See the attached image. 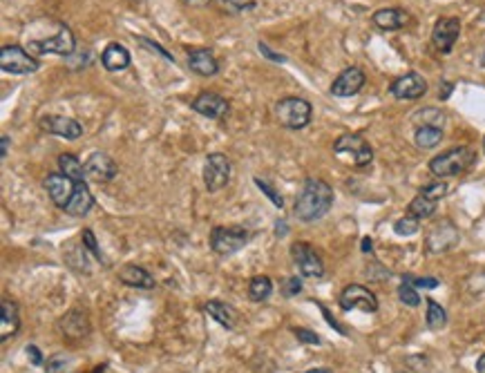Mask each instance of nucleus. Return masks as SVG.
<instances>
[{
	"label": "nucleus",
	"instance_id": "nucleus-1",
	"mask_svg": "<svg viewBox=\"0 0 485 373\" xmlns=\"http://www.w3.org/2000/svg\"><path fill=\"white\" fill-rule=\"evenodd\" d=\"M331 206H333V188L327 181L309 177L302 184L300 195L295 197L293 215L305 223H314L325 217L331 210Z\"/></svg>",
	"mask_w": 485,
	"mask_h": 373
},
{
	"label": "nucleus",
	"instance_id": "nucleus-2",
	"mask_svg": "<svg viewBox=\"0 0 485 373\" xmlns=\"http://www.w3.org/2000/svg\"><path fill=\"white\" fill-rule=\"evenodd\" d=\"M474 164H477V152H474L470 145H459V148H452V150L434 157L432 161H429V173L438 179H447V177H456L461 173H465Z\"/></svg>",
	"mask_w": 485,
	"mask_h": 373
},
{
	"label": "nucleus",
	"instance_id": "nucleus-3",
	"mask_svg": "<svg viewBox=\"0 0 485 373\" xmlns=\"http://www.w3.org/2000/svg\"><path fill=\"white\" fill-rule=\"evenodd\" d=\"M27 51L29 54H59L70 58L74 51H77V38H74V31L68 25H59L56 34L45 36V38H31L27 42Z\"/></svg>",
	"mask_w": 485,
	"mask_h": 373
},
{
	"label": "nucleus",
	"instance_id": "nucleus-4",
	"mask_svg": "<svg viewBox=\"0 0 485 373\" xmlns=\"http://www.w3.org/2000/svg\"><path fill=\"white\" fill-rule=\"evenodd\" d=\"M311 116H314V108L311 103L302 97H286L279 99L275 105V119L282 127L288 130H302L311 123Z\"/></svg>",
	"mask_w": 485,
	"mask_h": 373
},
{
	"label": "nucleus",
	"instance_id": "nucleus-5",
	"mask_svg": "<svg viewBox=\"0 0 485 373\" xmlns=\"http://www.w3.org/2000/svg\"><path fill=\"white\" fill-rule=\"evenodd\" d=\"M249 230L244 226H215L210 230V248L220 257H231V255L240 253L246 244H249Z\"/></svg>",
	"mask_w": 485,
	"mask_h": 373
},
{
	"label": "nucleus",
	"instance_id": "nucleus-6",
	"mask_svg": "<svg viewBox=\"0 0 485 373\" xmlns=\"http://www.w3.org/2000/svg\"><path fill=\"white\" fill-rule=\"evenodd\" d=\"M40 68V63L34 54H29L20 45H3L0 47V70L14 77H27Z\"/></svg>",
	"mask_w": 485,
	"mask_h": 373
},
{
	"label": "nucleus",
	"instance_id": "nucleus-7",
	"mask_svg": "<svg viewBox=\"0 0 485 373\" xmlns=\"http://www.w3.org/2000/svg\"><path fill=\"white\" fill-rule=\"evenodd\" d=\"M333 152L338 157H349L355 166H369L374 161V150L367 143V138L360 134H342L333 143Z\"/></svg>",
	"mask_w": 485,
	"mask_h": 373
},
{
	"label": "nucleus",
	"instance_id": "nucleus-8",
	"mask_svg": "<svg viewBox=\"0 0 485 373\" xmlns=\"http://www.w3.org/2000/svg\"><path fill=\"white\" fill-rule=\"evenodd\" d=\"M231 175H233V166L226 154L213 152L206 157V164H203V184H206L208 193H217V190L229 186Z\"/></svg>",
	"mask_w": 485,
	"mask_h": 373
},
{
	"label": "nucleus",
	"instance_id": "nucleus-9",
	"mask_svg": "<svg viewBox=\"0 0 485 373\" xmlns=\"http://www.w3.org/2000/svg\"><path fill=\"white\" fill-rule=\"evenodd\" d=\"M340 308L342 311H362V313H376L378 311V300L376 295L362 284H349L340 293Z\"/></svg>",
	"mask_w": 485,
	"mask_h": 373
},
{
	"label": "nucleus",
	"instance_id": "nucleus-10",
	"mask_svg": "<svg viewBox=\"0 0 485 373\" xmlns=\"http://www.w3.org/2000/svg\"><path fill=\"white\" fill-rule=\"evenodd\" d=\"M291 257H293V264L298 266L302 277L320 280V277L325 275V264H322L320 255L311 248L307 241H295L293 246H291Z\"/></svg>",
	"mask_w": 485,
	"mask_h": 373
},
{
	"label": "nucleus",
	"instance_id": "nucleus-11",
	"mask_svg": "<svg viewBox=\"0 0 485 373\" xmlns=\"http://www.w3.org/2000/svg\"><path fill=\"white\" fill-rule=\"evenodd\" d=\"M461 239V232L459 228L454 226L452 221L443 219V221H438L436 226H432V230L427 232V237H425V248L429 253H445L449 248H454L456 244Z\"/></svg>",
	"mask_w": 485,
	"mask_h": 373
},
{
	"label": "nucleus",
	"instance_id": "nucleus-12",
	"mask_svg": "<svg viewBox=\"0 0 485 373\" xmlns=\"http://www.w3.org/2000/svg\"><path fill=\"white\" fill-rule=\"evenodd\" d=\"M461 36V20L456 16L438 18L432 29V45L440 54H449Z\"/></svg>",
	"mask_w": 485,
	"mask_h": 373
},
{
	"label": "nucleus",
	"instance_id": "nucleus-13",
	"mask_svg": "<svg viewBox=\"0 0 485 373\" xmlns=\"http://www.w3.org/2000/svg\"><path fill=\"white\" fill-rule=\"evenodd\" d=\"M190 108L195 110L197 114L206 116V119L220 121V119H226V116H229L231 103H229V99H224L222 94H217V92H201V94H197L195 99H192Z\"/></svg>",
	"mask_w": 485,
	"mask_h": 373
},
{
	"label": "nucleus",
	"instance_id": "nucleus-14",
	"mask_svg": "<svg viewBox=\"0 0 485 373\" xmlns=\"http://www.w3.org/2000/svg\"><path fill=\"white\" fill-rule=\"evenodd\" d=\"M38 127L43 132L68 138V141H77L79 136H83V125L72 119V116H61V114H47L38 121Z\"/></svg>",
	"mask_w": 485,
	"mask_h": 373
},
{
	"label": "nucleus",
	"instance_id": "nucleus-15",
	"mask_svg": "<svg viewBox=\"0 0 485 373\" xmlns=\"http://www.w3.org/2000/svg\"><path fill=\"white\" fill-rule=\"evenodd\" d=\"M425 92H427V81L418 72H407L390 85V94L398 101H416L420 97H425Z\"/></svg>",
	"mask_w": 485,
	"mask_h": 373
},
{
	"label": "nucleus",
	"instance_id": "nucleus-16",
	"mask_svg": "<svg viewBox=\"0 0 485 373\" xmlns=\"http://www.w3.org/2000/svg\"><path fill=\"white\" fill-rule=\"evenodd\" d=\"M364 83H367L364 72L360 68L351 65L347 70H342L336 77V81L331 83V94H333V97H338V99L353 97V94H358L364 88Z\"/></svg>",
	"mask_w": 485,
	"mask_h": 373
},
{
	"label": "nucleus",
	"instance_id": "nucleus-17",
	"mask_svg": "<svg viewBox=\"0 0 485 373\" xmlns=\"http://www.w3.org/2000/svg\"><path fill=\"white\" fill-rule=\"evenodd\" d=\"M85 175L94 181H99V184H107V181H112L118 175V166L107 152L96 150L88 157V161H85Z\"/></svg>",
	"mask_w": 485,
	"mask_h": 373
},
{
	"label": "nucleus",
	"instance_id": "nucleus-18",
	"mask_svg": "<svg viewBox=\"0 0 485 373\" xmlns=\"http://www.w3.org/2000/svg\"><path fill=\"white\" fill-rule=\"evenodd\" d=\"M45 190H47V195L49 199L54 201V206H59L61 210H66V206L70 204V199L74 197V190H77V184L66 177L63 173H52L47 175L45 179Z\"/></svg>",
	"mask_w": 485,
	"mask_h": 373
},
{
	"label": "nucleus",
	"instance_id": "nucleus-19",
	"mask_svg": "<svg viewBox=\"0 0 485 373\" xmlns=\"http://www.w3.org/2000/svg\"><path fill=\"white\" fill-rule=\"evenodd\" d=\"M59 331L70 342H79V340L90 335L92 326L85 311H70L59 319Z\"/></svg>",
	"mask_w": 485,
	"mask_h": 373
},
{
	"label": "nucleus",
	"instance_id": "nucleus-20",
	"mask_svg": "<svg viewBox=\"0 0 485 373\" xmlns=\"http://www.w3.org/2000/svg\"><path fill=\"white\" fill-rule=\"evenodd\" d=\"M118 282L130 286V289H141V291L155 289V277L137 264H125L123 269L118 271Z\"/></svg>",
	"mask_w": 485,
	"mask_h": 373
},
{
	"label": "nucleus",
	"instance_id": "nucleus-21",
	"mask_svg": "<svg viewBox=\"0 0 485 373\" xmlns=\"http://www.w3.org/2000/svg\"><path fill=\"white\" fill-rule=\"evenodd\" d=\"M371 23L383 31H398L409 23V16L398 7H383L378 12H374Z\"/></svg>",
	"mask_w": 485,
	"mask_h": 373
},
{
	"label": "nucleus",
	"instance_id": "nucleus-22",
	"mask_svg": "<svg viewBox=\"0 0 485 373\" xmlns=\"http://www.w3.org/2000/svg\"><path fill=\"white\" fill-rule=\"evenodd\" d=\"M203 308H206V313H208L220 326H224L226 331H233V328L237 326V322H240V313H237V308L231 306V304H226V302L208 300Z\"/></svg>",
	"mask_w": 485,
	"mask_h": 373
},
{
	"label": "nucleus",
	"instance_id": "nucleus-23",
	"mask_svg": "<svg viewBox=\"0 0 485 373\" xmlns=\"http://www.w3.org/2000/svg\"><path fill=\"white\" fill-rule=\"evenodd\" d=\"M188 68L199 77H215L220 72V63L210 49H192L188 54Z\"/></svg>",
	"mask_w": 485,
	"mask_h": 373
},
{
	"label": "nucleus",
	"instance_id": "nucleus-24",
	"mask_svg": "<svg viewBox=\"0 0 485 373\" xmlns=\"http://www.w3.org/2000/svg\"><path fill=\"white\" fill-rule=\"evenodd\" d=\"M20 328V311L18 304L12 300H3V313H0V340L7 342L9 338H14Z\"/></svg>",
	"mask_w": 485,
	"mask_h": 373
},
{
	"label": "nucleus",
	"instance_id": "nucleus-25",
	"mask_svg": "<svg viewBox=\"0 0 485 373\" xmlns=\"http://www.w3.org/2000/svg\"><path fill=\"white\" fill-rule=\"evenodd\" d=\"M101 65L107 72H123L130 65V51L123 45H118V42H110L101 54Z\"/></svg>",
	"mask_w": 485,
	"mask_h": 373
},
{
	"label": "nucleus",
	"instance_id": "nucleus-26",
	"mask_svg": "<svg viewBox=\"0 0 485 373\" xmlns=\"http://www.w3.org/2000/svg\"><path fill=\"white\" fill-rule=\"evenodd\" d=\"M94 206V195L90 193L88 184H77V190H74V197L70 199V204L66 206V212L72 217H85Z\"/></svg>",
	"mask_w": 485,
	"mask_h": 373
},
{
	"label": "nucleus",
	"instance_id": "nucleus-27",
	"mask_svg": "<svg viewBox=\"0 0 485 373\" xmlns=\"http://www.w3.org/2000/svg\"><path fill=\"white\" fill-rule=\"evenodd\" d=\"M440 141H443V127H432V125H420L416 127L414 143L420 150H432Z\"/></svg>",
	"mask_w": 485,
	"mask_h": 373
},
{
	"label": "nucleus",
	"instance_id": "nucleus-28",
	"mask_svg": "<svg viewBox=\"0 0 485 373\" xmlns=\"http://www.w3.org/2000/svg\"><path fill=\"white\" fill-rule=\"evenodd\" d=\"M59 170L66 177H70L74 184H83L85 177H88V175H85V164H81L79 159L74 154H70V152L59 157Z\"/></svg>",
	"mask_w": 485,
	"mask_h": 373
},
{
	"label": "nucleus",
	"instance_id": "nucleus-29",
	"mask_svg": "<svg viewBox=\"0 0 485 373\" xmlns=\"http://www.w3.org/2000/svg\"><path fill=\"white\" fill-rule=\"evenodd\" d=\"M273 293V282L268 275H253L249 282V300L251 302H266Z\"/></svg>",
	"mask_w": 485,
	"mask_h": 373
},
{
	"label": "nucleus",
	"instance_id": "nucleus-30",
	"mask_svg": "<svg viewBox=\"0 0 485 373\" xmlns=\"http://www.w3.org/2000/svg\"><path fill=\"white\" fill-rule=\"evenodd\" d=\"M436 204H438V201H434V199H427L423 195H416L412 201H409L407 215H414L418 219H427V217H432L434 212H436Z\"/></svg>",
	"mask_w": 485,
	"mask_h": 373
},
{
	"label": "nucleus",
	"instance_id": "nucleus-31",
	"mask_svg": "<svg viewBox=\"0 0 485 373\" xmlns=\"http://www.w3.org/2000/svg\"><path fill=\"white\" fill-rule=\"evenodd\" d=\"M425 324L429 331H440L447 324V313L445 308L434 300H427V313H425Z\"/></svg>",
	"mask_w": 485,
	"mask_h": 373
},
{
	"label": "nucleus",
	"instance_id": "nucleus-32",
	"mask_svg": "<svg viewBox=\"0 0 485 373\" xmlns=\"http://www.w3.org/2000/svg\"><path fill=\"white\" fill-rule=\"evenodd\" d=\"M447 121V116L443 110H438V108H423V110H418L414 114V125L420 127V125H432V127H443Z\"/></svg>",
	"mask_w": 485,
	"mask_h": 373
},
{
	"label": "nucleus",
	"instance_id": "nucleus-33",
	"mask_svg": "<svg viewBox=\"0 0 485 373\" xmlns=\"http://www.w3.org/2000/svg\"><path fill=\"white\" fill-rule=\"evenodd\" d=\"M45 373H74V360L72 356L66 354H59V356H52L45 365Z\"/></svg>",
	"mask_w": 485,
	"mask_h": 373
},
{
	"label": "nucleus",
	"instance_id": "nucleus-34",
	"mask_svg": "<svg viewBox=\"0 0 485 373\" xmlns=\"http://www.w3.org/2000/svg\"><path fill=\"white\" fill-rule=\"evenodd\" d=\"M418 230H420V219L414 215H405L394 223V232L401 237H412Z\"/></svg>",
	"mask_w": 485,
	"mask_h": 373
},
{
	"label": "nucleus",
	"instance_id": "nucleus-35",
	"mask_svg": "<svg viewBox=\"0 0 485 373\" xmlns=\"http://www.w3.org/2000/svg\"><path fill=\"white\" fill-rule=\"evenodd\" d=\"M215 3H217L226 14H233V16L251 12V9L257 7L255 0H215Z\"/></svg>",
	"mask_w": 485,
	"mask_h": 373
},
{
	"label": "nucleus",
	"instance_id": "nucleus-36",
	"mask_svg": "<svg viewBox=\"0 0 485 373\" xmlns=\"http://www.w3.org/2000/svg\"><path fill=\"white\" fill-rule=\"evenodd\" d=\"M449 193V186L445 184V181H432V184H425L423 188H420L418 195H423L427 199H434V201H440L443 197H447Z\"/></svg>",
	"mask_w": 485,
	"mask_h": 373
},
{
	"label": "nucleus",
	"instance_id": "nucleus-37",
	"mask_svg": "<svg viewBox=\"0 0 485 373\" xmlns=\"http://www.w3.org/2000/svg\"><path fill=\"white\" fill-rule=\"evenodd\" d=\"M398 300H401L409 308H416L420 304V295H418V291L414 289L412 284L403 282L401 286H398Z\"/></svg>",
	"mask_w": 485,
	"mask_h": 373
},
{
	"label": "nucleus",
	"instance_id": "nucleus-38",
	"mask_svg": "<svg viewBox=\"0 0 485 373\" xmlns=\"http://www.w3.org/2000/svg\"><path fill=\"white\" fill-rule=\"evenodd\" d=\"M81 244L85 248H88L94 257H96V262H103L105 264V260H103V253H101V248H99V244H96V237H94V232L90 230V228H85L83 232H81Z\"/></svg>",
	"mask_w": 485,
	"mask_h": 373
},
{
	"label": "nucleus",
	"instance_id": "nucleus-39",
	"mask_svg": "<svg viewBox=\"0 0 485 373\" xmlns=\"http://www.w3.org/2000/svg\"><path fill=\"white\" fill-rule=\"evenodd\" d=\"M403 282L412 284L414 289H436L440 284L436 277H416V275H403Z\"/></svg>",
	"mask_w": 485,
	"mask_h": 373
},
{
	"label": "nucleus",
	"instance_id": "nucleus-40",
	"mask_svg": "<svg viewBox=\"0 0 485 373\" xmlns=\"http://www.w3.org/2000/svg\"><path fill=\"white\" fill-rule=\"evenodd\" d=\"M255 184H257V188H260V190H262V193H264L268 199L273 201V204H275V208H284V199H282V195H279V193H275L271 184H266V181H262L260 177H255Z\"/></svg>",
	"mask_w": 485,
	"mask_h": 373
},
{
	"label": "nucleus",
	"instance_id": "nucleus-41",
	"mask_svg": "<svg viewBox=\"0 0 485 373\" xmlns=\"http://www.w3.org/2000/svg\"><path fill=\"white\" fill-rule=\"evenodd\" d=\"M137 42H141V47H146V49H150V51H155V54H159L161 58H166V61H170V63H175V58H172L170 51H166L164 47L159 45V42L150 40V38H144V36H137Z\"/></svg>",
	"mask_w": 485,
	"mask_h": 373
},
{
	"label": "nucleus",
	"instance_id": "nucleus-42",
	"mask_svg": "<svg viewBox=\"0 0 485 373\" xmlns=\"http://www.w3.org/2000/svg\"><path fill=\"white\" fill-rule=\"evenodd\" d=\"M282 291H284V297H295L302 291V277H298V275L286 277V280L282 282Z\"/></svg>",
	"mask_w": 485,
	"mask_h": 373
},
{
	"label": "nucleus",
	"instance_id": "nucleus-43",
	"mask_svg": "<svg viewBox=\"0 0 485 373\" xmlns=\"http://www.w3.org/2000/svg\"><path fill=\"white\" fill-rule=\"evenodd\" d=\"M293 335L302 344H320V335L316 331H309V328H293Z\"/></svg>",
	"mask_w": 485,
	"mask_h": 373
},
{
	"label": "nucleus",
	"instance_id": "nucleus-44",
	"mask_svg": "<svg viewBox=\"0 0 485 373\" xmlns=\"http://www.w3.org/2000/svg\"><path fill=\"white\" fill-rule=\"evenodd\" d=\"M257 49H260V54L268 61H273V63H286V56L282 54H277V51H273L271 47L266 45V42H257Z\"/></svg>",
	"mask_w": 485,
	"mask_h": 373
},
{
	"label": "nucleus",
	"instance_id": "nucleus-45",
	"mask_svg": "<svg viewBox=\"0 0 485 373\" xmlns=\"http://www.w3.org/2000/svg\"><path fill=\"white\" fill-rule=\"evenodd\" d=\"M25 354H27L29 362H31L34 367H40V365H43V354H40V349H38L36 344H27V347H25Z\"/></svg>",
	"mask_w": 485,
	"mask_h": 373
},
{
	"label": "nucleus",
	"instance_id": "nucleus-46",
	"mask_svg": "<svg viewBox=\"0 0 485 373\" xmlns=\"http://www.w3.org/2000/svg\"><path fill=\"white\" fill-rule=\"evenodd\" d=\"M452 90H454V85H452V83H447V81H440V88H438V99H440V101H447V99H449V94H452Z\"/></svg>",
	"mask_w": 485,
	"mask_h": 373
},
{
	"label": "nucleus",
	"instance_id": "nucleus-47",
	"mask_svg": "<svg viewBox=\"0 0 485 373\" xmlns=\"http://www.w3.org/2000/svg\"><path fill=\"white\" fill-rule=\"evenodd\" d=\"M0 141H3V148H0V157H7L9 154V134H3L0 136Z\"/></svg>",
	"mask_w": 485,
	"mask_h": 373
},
{
	"label": "nucleus",
	"instance_id": "nucleus-48",
	"mask_svg": "<svg viewBox=\"0 0 485 373\" xmlns=\"http://www.w3.org/2000/svg\"><path fill=\"white\" fill-rule=\"evenodd\" d=\"M186 7H206L210 0H181Z\"/></svg>",
	"mask_w": 485,
	"mask_h": 373
},
{
	"label": "nucleus",
	"instance_id": "nucleus-49",
	"mask_svg": "<svg viewBox=\"0 0 485 373\" xmlns=\"http://www.w3.org/2000/svg\"><path fill=\"white\" fill-rule=\"evenodd\" d=\"M477 371H479V373H485V354L477 360Z\"/></svg>",
	"mask_w": 485,
	"mask_h": 373
},
{
	"label": "nucleus",
	"instance_id": "nucleus-50",
	"mask_svg": "<svg viewBox=\"0 0 485 373\" xmlns=\"http://www.w3.org/2000/svg\"><path fill=\"white\" fill-rule=\"evenodd\" d=\"M362 251H364V253H371V239H369V237L362 239Z\"/></svg>",
	"mask_w": 485,
	"mask_h": 373
},
{
	"label": "nucleus",
	"instance_id": "nucleus-51",
	"mask_svg": "<svg viewBox=\"0 0 485 373\" xmlns=\"http://www.w3.org/2000/svg\"><path fill=\"white\" fill-rule=\"evenodd\" d=\"M305 373H333V371L327 369V367H320V369H311V371H305Z\"/></svg>",
	"mask_w": 485,
	"mask_h": 373
},
{
	"label": "nucleus",
	"instance_id": "nucleus-52",
	"mask_svg": "<svg viewBox=\"0 0 485 373\" xmlns=\"http://www.w3.org/2000/svg\"><path fill=\"white\" fill-rule=\"evenodd\" d=\"M479 23H485V7H483V12H481V16H479Z\"/></svg>",
	"mask_w": 485,
	"mask_h": 373
},
{
	"label": "nucleus",
	"instance_id": "nucleus-53",
	"mask_svg": "<svg viewBox=\"0 0 485 373\" xmlns=\"http://www.w3.org/2000/svg\"><path fill=\"white\" fill-rule=\"evenodd\" d=\"M481 68H483V70H485V54H483V56H481Z\"/></svg>",
	"mask_w": 485,
	"mask_h": 373
},
{
	"label": "nucleus",
	"instance_id": "nucleus-54",
	"mask_svg": "<svg viewBox=\"0 0 485 373\" xmlns=\"http://www.w3.org/2000/svg\"><path fill=\"white\" fill-rule=\"evenodd\" d=\"M483 150H485V136H483Z\"/></svg>",
	"mask_w": 485,
	"mask_h": 373
},
{
	"label": "nucleus",
	"instance_id": "nucleus-55",
	"mask_svg": "<svg viewBox=\"0 0 485 373\" xmlns=\"http://www.w3.org/2000/svg\"><path fill=\"white\" fill-rule=\"evenodd\" d=\"M398 373H405V371H398Z\"/></svg>",
	"mask_w": 485,
	"mask_h": 373
}]
</instances>
